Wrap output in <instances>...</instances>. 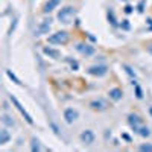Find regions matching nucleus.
Returning <instances> with one entry per match:
<instances>
[{
	"instance_id": "6",
	"label": "nucleus",
	"mask_w": 152,
	"mask_h": 152,
	"mask_svg": "<svg viewBox=\"0 0 152 152\" xmlns=\"http://www.w3.org/2000/svg\"><path fill=\"white\" fill-rule=\"evenodd\" d=\"M87 73L91 75V76H97V78H102L108 73V67L104 66V64H96V66H91L87 69Z\"/></svg>"
},
{
	"instance_id": "17",
	"label": "nucleus",
	"mask_w": 152,
	"mask_h": 152,
	"mask_svg": "<svg viewBox=\"0 0 152 152\" xmlns=\"http://www.w3.org/2000/svg\"><path fill=\"white\" fill-rule=\"evenodd\" d=\"M107 17H108V21L113 24V26H117V20H116V15H114V11L113 9H108Z\"/></svg>"
},
{
	"instance_id": "30",
	"label": "nucleus",
	"mask_w": 152,
	"mask_h": 152,
	"mask_svg": "<svg viewBox=\"0 0 152 152\" xmlns=\"http://www.w3.org/2000/svg\"><path fill=\"white\" fill-rule=\"evenodd\" d=\"M148 52L152 55V44H149V46H148Z\"/></svg>"
},
{
	"instance_id": "3",
	"label": "nucleus",
	"mask_w": 152,
	"mask_h": 152,
	"mask_svg": "<svg viewBox=\"0 0 152 152\" xmlns=\"http://www.w3.org/2000/svg\"><path fill=\"white\" fill-rule=\"evenodd\" d=\"M9 99H11V102L14 104V107H15V108L20 111V114H21V116L24 117V120H26L29 125H34V119H32V116H31V114H29L26 110H24V107H23V105L18 102V99H17L15 96H12V94L9 96Z\"/></svg>"
},
{
	"instance_id": "9",
	"label": "nucleus",
	"mask_w": 152,
	"mask_h": 152,
	"mask_svg": "<svg viewBox=\"0 0 152 152\" xmlns=\"http://www.w3.org/2000/svg\"><path fill=\"white\" fill-rule=\"evenodd\" d=\"M50 28H52V20L46 18V20H43L40 24H38V28L35 29L34 35H35V37H41V35H44V34H49Z\"/></svg>"
},
{
	"instance_id": "31",
	"label": "nucleus",
	"mask_w": 152,
	"mask_h": 152,
	"mask_svg": "<svg viewBox=\"0 0 152 152\" xmlns=\"http://www.w3.org/2000/svg\"><path fill=\"white\" fill-rule=\"evenodd\" d=\"M149 114H151V116H152V107L149 108Z\"/></svg>"
},
{
	"instance_id": "20",
	"label": "nucleus",
	"mask_w": 152,
	"mask_h": 152,
	"mask_svg": "<svg viewBox=\"0 0 152 152\" xmlns=\"http://www.w3.org/2000/svg\"><path fill=\"white\" fill-rule=\"evenodd\" d=\"M138 149H140L142 152H152V145L151 143H143L138 146Z\"/></svg>"
},
{
	"instance_id": "5",
	"label": "nucleus",
	"mask_w": 152,
	"mask_h": 152,
	"mask_svg": "<svg viewBox=\"0 0 152 152\" xmlns=\"http://www.w3.org/2000/svg\"><path fill=\"white\" fill-rule=\"evenodd\" d=\"M128 125L132 128L134 132H138V129L145 125V122H143L142 116H138V114H135V113H131L128 116Z\"/></svg>"
},
{
	"instance_id": "16",
	"label": "nucleus",
	"mask_w": 152,
	"mask_h": 152,
	"mask_svg": "<svg viewBox=\"0 0 152 152\" xmlns=\"http://www.w3.org/2000/svg\"><path fill=\"white\" fill-rule=\"evenodd\" d=\"M6 76H8V78H9L12 82H14V84H17V85H23V82H21V81H20V79H18L11 70H6Z\"/></svg>"
},
{
	"instance_id": "18",
	"label": "nucleus",
	"mask_w": 152,
	"mask_h": 152,
	"mask_svg": "<svg viewBox=\"0 0 152 152\" xmlns=\"http://www.w3.org/2000/svg\"><path fill=\"white\" fill-rule=\"evenodd\" d=\"M137 134H138V135H142L143 138H148V137L151 135V129L148 128V126H145V125H143L142 128L138 129V132H137Z\"/></svg>"
},
{
	"instance_id": "2",
	"label": "nucleus",
	"mask_w": 152,
	"mask_h": 152,
	"mask_svg": "<svg viewBox=\"0 0 152 152\" xmlns=\"http://www.w3.org/2000/svg\"><path fill=\"white\" fill-rule=\"evenodd\" d=\"M69 40H70V34L67 31H58V32L52 34L50 37H47V43L56 44V46H64L69 43Z\"/></svg>"
},
{
	"instance_id": "4",
	"label": "nucleus",
	"mask_w": 152,
	"mask_h": 152,
	"mask_svg": "<svg viewBox=\"0 0 152 152\" xmlns=\"http://www.w3.org/2000/svg\"><path fill=\"white\" fill-rule=\"evenodd\" d=\"M88 107H90L93 111H105L110 108V102L107 99H102V97H97V99H93L90 100V104H88Z\"/></svg>"
},
{
	"instance_id": "26",
	"label": "nucleus",
	"mask_w": 152,
	"mask_h": 152,
	"mask_svg": "<svg viewBox=\"0 0 152 152\" xmlns=\"http://www.w3.org/2000/svg\"><path fill=\"white\" fill-rule=\"evenodd\" d=\"M50 126H52V128H53V132L59 135V128H58V126H56V125H55L53 122H50Z\"/></svg>"
},
{
	"instance_id": "19",
	"label": "nucleus",
	"mask_w": 152,
	"mask_h": 152,
	"mask_svg": "<svg viewBox=\"0 0 152 152\" xmlns=\"http://www.w3.org/2000/svg\"><path fill=\"white\" fill-rule=\"evenodd\" d=\"M41 149V145H40V140H38V138H32V145H31V151L32 152H38Z\"/></svg>"
},
{
	"instance_id": "25",
	"label": "nucleus",
	"mask_w": 152,
	"mask_h": 152,
	"mask_svg": "<svg viewBox=\"0 0 152 152\" xmlns=\"http://www.w3.org/2000/svg\"><path fill=\"white\" fill-rule=\"evenodd\" d=\"M123 11H125V14H132V11H134V8H132L131 5H126Z\"/></svg>"
},
{
	"instance_id": "29",
	"label": "nucleus",
	"mask_w": 152,
	"mask_h": 152,
	"mask_svg": "<svg viewBox=\"0 0 152 152\" xmlns=\"http://www.w3.org/2000/svg\"><path fill=\"white\" fill-rule=\"evenodd\" d=\"M122 137H123V138H125V140H126V142H131V138H129V137H128V135H126V134H123V135H122Z\"/></svg>"
},
{
	"instance_id": "8",
	"label": "nucleus",
	"mask_w": 152,
	"mask_h": 152,
	"mask_svg": "<svg viewBox=\"0 0 152 152\" xmlns=\"http://www.w3.org/2000/svg\"><path fill=\"white\" fill-rule=\"evenodd\" d=\"M75 49L78 50V52L81 53V55H84L85 58H88V56H91V55H94V47L91 46V44H88V43H78L75 46Z\"/></svg>"
},
{
	"instance_id": "21",
	"label": "nucleus",
	"mask_w": 152,
	"mask_h": 152,
	"mask_svg": "<svg viewBox=\"0 0 152 152\" xmlns=\"http://www.w3.org/2000/svg\"><path fill=\"white\" fill-rule=\"evenodd\" d=\"M134 87H135V97H137V99H143V90L140 88V85L135 84Z\"/></svg>"
},
{
	"instance_id": "7",
	"label": "nucleus",
	"mask_w": 152,
	"mask_h": 152,
	"mask_svg": "<svg viewBox=\"0 0 152 152\" xmlns=\"http://www.w3.org/2000/svg\"><path fill=\"white\" fill-rule=\"evenodd\" d=\"M79 138H81V142H82L85 146H91V145L96 142V134H94L93 129H84V131L81 132Z\"/></svg>"
},
{
	"instance_id": "22",
	"label": "nucleus",
	"mask_w": 152,
	"mask_h": 152,
	"mask_svg": "<svg viewBox=\"0 0 152 152\" xmlns=\"http://www.w3.org/2000/svg\"><path fill=\"white\" fill-rule=\"evenodd\" d=\"M122 67L125 69V72L128 73L129 76H132V78H135V72H134V70H132V69H131V67H129L128 64H122Z\"/></svg>"
},
{
	"instance_id": "10",
	"label": "nucleus",
	"mask_w": 152,
	"mask_h": 152,
	"mask_svg": "<svg viewBox=\"0 0 152 152\" xmlns=\"http://www.w3.org/2000/svg\"><path fill=\"white\" fill-rule=\"evenodd\" d=\"M78 119H79V111L76 110V108L69 107V108L64 110V120H66L69 125H72L73 122H76Z\"/></svg>"
},
{
	"instance_id": "27",
	"label": "nucleus",
	"mask_w": 152,
	"mask_h": 152,
	"mask_svg": "<svg viewBox=\"0 0 152 152\" xmlns=\"http://www.w3.org/2000/svg\"><path fill=\"white\" fill-rule=\"evenodd\" d=\"M15 26H17V20H14V23H12V26L9 28V35L12 34V31H14V29H15Z\"/></svg>"
},
{
	"instance_id": "14",
	"label": "nucleus",
	"mask_w": 152,
	"mask_h": 152,
	"mask_svg": "<svg viewBox=\"0 0 152 152\" xmlns=\"http://www.w3.org/2000/svg\"><path fill=\"white\" fill-rule=\"evenodd\" d=\"M108 96L111 100H114V102H117V100H120L123 97V91H122V88L116 87V88H111V90L108 91Z\"/></svg>"
},
{
	"instance_id": "15",
	"label": "nucleus",
	"mask_w": 152,
	"mask_h": 152,
	"mask_svg": "<svg viewBox=\"0 0 152 152\" xmlns=\"http://www.w3.org/2000/svg\"><path fill=\"white\" fill-rule=\"evenodd\" d=\"M2 123L6 126V128H15L17 126L15 120L12 119L11 116H8V114H2Z\"/></svg>"
},
{
	"instance_id": "24",
	"label": "nucleus",
	"mask_w": 152,
	"mask_h": 152,
	"mask_svg": "<svg viewBox=\"0 0 152 152\" xmlns=\"http://www.w3.org/2000/svg\"><path fill=\"white\" fill-rule=\"evenodd\" d=\"M120 28L125 29V31H128V29H129V20H123L122 24H120Z\"/></svg>"
},
{
	"instance_id": "28",
	"label": "nucleus",
	"mask_w": 152,
	"mask_h": 152,
	"mask_svg": "<svg viewBox=\"0 0 152 152\" xmlns=\"http://www.w3.org/2000/svg\"><path fill=\"white\" fill-rule=\"evenodd\" d=\"M146 23L149 24V29L152 31V18H148V20H146Z\"/></svg>"
},
{
	"instance_id": "23",
	"label": "nucleus",
	"mask_w": 152,
	"mask_h": 152,
	"mask_svg": "<svg viewBox=\"0 0 152 152\" xmlns=\"http://www.w3.org/2000/svg\"><path fill=\"white\" fill-rule=\"evenodd\" d=\"M67 61L70 62V66H72V69H73V70H78V69H79L78 61H75V59H72V58H67Z\"/></svg>"
},
{
	"instance_id": "11",
	"label": "nucleus",
	"mask_w": 152,
	"mask_h": 152,
	"mask_svg": "<svg viewBox=\"0 0 152 152\" xmlns=\"http://www.w3.org/2000/svg\"><path fill=\"white\" fill-rule=\"evenodd\" d=\"M59 5H61V0H47L43 6V12L44 14H50V12H53Z\"/></svg>"
},
{
	"instance_id": "1",
	"label": "nucleus",
	"mask_w": 152,
	"mask_h": 152,
	"mask_svg": "<svg viewBox=\"0 0 152 152\" xmlns=\"http://www.w3.org/2000/svg\"><path fill=\"white\" fill-rule=\"evenodd\" d=\"M75 15H76V8H73V6H64V8H61L58 11L56 18L62 24H70L73 21Z\"/></svg>"
},
{
	"instance_id": "13",
	"label": "nucleus",
	"mask_w": 152,
	"mask_h": 152,
	"mask_svg": "<svg viewBox=\"0 0 152 152\" xmlns=\"http://www.w3.org/2000/svg\"><path fill=\"white\" fill-rule=\"evenodd\" d=\"M11 138H12V135H11V132L6 129V126L0 129V146H5L6 143H9Z\"/></svg>"
},
{
	"instance_id": "12",
	"label": "nucleus",
	"mask_w": 152,
	"mask_h": 152,
	"mask_svg": "<svg viewBox=\"0 0 152 152\" xmlns=\"http://www.w3.org/2000/svg\"><path fill=\"white\" fill-rule=\"evenodd\" d=\"M43 53L44 55H47L49 58H52V59H59L61 58V52H59V50L58 49H53V47H43Z\"/></svg>"
}]
</instances>
